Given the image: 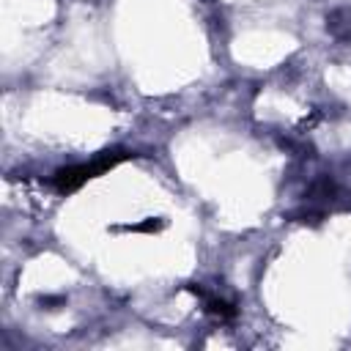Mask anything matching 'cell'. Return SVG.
I'll return each instance as SVG.
<instances>
[{
  "label": "cell",
  "mask_w": 351,
  "mask_h": 351,
  "mask_svg": "<svg viewBox=\"0 0 351 351\" xmlns=\"http://www.w3.org/2000/svg\"><path fill=\"white\" fill-rule=\"evenodd\" d=\"M101 170H99V165H96V159L93 162H85V165H71V167H60L55 176H52V184H55V189L60 192V195H69V192H77L88 178H93V176H99Z\"/></svg>",
  "instance_id": "obj_1"
},
{
  "label": "cell",
  "mask_w": 351,
  "mask_h": 351,
  "mask_svg": "<svg viewBox=\"0 0 351 351\" xmlns=\"http://www.w3.org/2000/svg\"><path fill=\"white\" fill-rule=\"evenodd\" d=\"M189 291L206 299V310H208L214 318H219V321H230V318L236 315V307H233L230 302H225V299H217V296H208V293H206L203 288H197V285H189Z\"/></svg>",
  "instance_id": "obj_2"
},
{
  "label": "cell",
  "mask_w": 351,
  "mask_h": 351,
  "mask_svg": "<svg viewBox=\"0 0 351 351\" xmlns=\"http://www.w3.org/2000/svg\"><path fill=\"white\" fill-rule=\"evenodd\" d=\"M326 30L335 36V38H348L351 36V16L346 11H332L326 16Z\"/></svg>",
  "instance_id": "obj_3"
},
{
  "label": "cell",
  "mask_w": 351,
  "mask_h": 351,
  "mask_svg": "<svg viewBox=\"0 0 351 351\" xmlns=\"http://www.w3.org/2000/svg\"><path fill=\"white\" fill-rule=\"evenodd\" d=\"M165 228V219H148V222H140V225H129V230H143V233H156Z\"/></svg>",
  "instance_id": "obj_4"
}]
</instances>
